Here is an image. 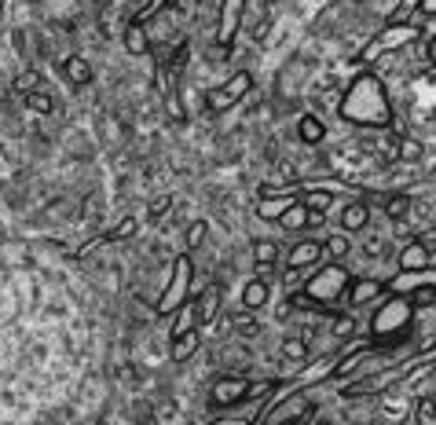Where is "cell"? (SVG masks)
I'll list each match as a JSON object with an SVG mask.
<instances>
[{
    "instance_id": "obj_1",
    "label": "cell",
    "mask_w": 436,
    "mask_h": 425,
    "mask_svg": "<svg viewBox=\"0 0 436 425\" xmlns=\"http://www.w3.org/2000/svg\"><path fill=\"white\" fill-rule=\"evenodd\" d=\"M341 118L359 125V129H385L392 121V106H389V92L378 74H359L341 96Z\"/></svg>"
},
{
    "instance_id": "obj_2",
    "label": "cell",
    "mask_w": 436,
    "mask_h": 425,
    "mask_svg": "<svg viewBox=\"0 0 436 425\" xmlns=\"http://www.w3.org/2000/svg\"><path fill=\"white\" fill-rule=\"evenodd\" d=\"M418 37H422V26H418V23H389V26L359 52V62H374V59H381V55H389V52H400V48L414 45Z\"/></svg>"
},
{
    "instance_id": "obj_3",
    "label": "cell",
    "mask_w": 436,
    "mask_h": 425,
    "mask_svg": "<svg viewBox=\"0 0 436 425\" xmlns=\"http://www.w3.org/2000/svg\"><path fill=\"white\" fill-rule=\"evenodd\" d=\"M191 275H194L191 257H177V264H172V275H169V286L162 290L158 305H155L158 315H172V312H180V308L187 305V297H191Z\"/></svg>"
},
{
    "instance_id": "obj_4",
    "label": "cell",
    "mask_w": 436,
    "mask_h": 425,
    "mask_svg": "<svg viewBox=\"0 0 436 425\" xmlns=\"http://www.w3.org/2000/svg\"><path fill=\"white\" fill-rule=\"evenodd\" d=\"M352 283L348 279V271L341 268V264H326L323 271H315L312 275V283L304 286V297L315 305V308H323V305H330V301H337V297L345 293V286Z\"/></svg>"
},
{
    "instance_id": "obj_5",
    "label": "cell",
    "mask_w": 436,
    "mask_h": 425,
    "mask_svg": "<svg viewBox=\"0 0 436 425\" xmlns=\"http://www.w3.org/2000/svg\"><path fill=\"white\" fill-rule=\"evenodd\" d=\"M250 89H253L250 70H238L235 77H228L224 84H216V89L206 92V106H209V110H216V114H220V110H231L238 99L250 96Z\"/></svg>"
},
{
    "instance_id": "obj_6",
    "label": "cell",
    "mask_w": 436,
    "mask_h": 425,
    "mask_svg": "<svg viewBox=\"0 0 436 425\" xmlns=\"http://www.w3.org/2000/svg\"><path fill=\"white\" fill-rule=\"evenodd\" d=\"M410 323V301L407 297H389V305L374 315V334L378 337H400Z\"/></svg>"
},
{
    "instance_id": "obj_7",
    "label": "cell",
    "mask_w": 436,
    "mask_h": 425,
    "mask_svg": "<svg viewBox=\"0 0 436 425\" xmlns=\"http://www.w3.org/2000/svg\"><path fill=\"white\" fill-rule=\"evenodd\" d=\"M242 11H246V0H220V15H216V52L213 55H224V48L235 45V33L242 26Z\"/></svg>"
},
{
    "instance_id": "obj_8",
    "label": "cell",
    "mask_w": 436,
    "mask_h": 425,
    "mask_svg": "<svg viewBox=\"0 0 436 425\" xmlns=\"http://www.w3.org/2000/svg\"><path fill=\"white\" fill-rule=\"evenodd\" d=\"M246 392H250V381L246 378H216L213 389H209V407H238V403H246Z\"/></svg>"
},
{
    "instance_id": "obj_9",
    "label": "cell",
    "mask_w": 436,
    "mask_h": 425,
    "mask_svg": "<svg viewBox=\"0 0 436 425\" xmlns=\"http://www.w3.org/2000/svg\"><path fill=\"white\" fill-rule=\"evenodd\" d=\"M418 286H436V268H425V271H400L396 279L381 283V290H389L392 297H407L410 290Z\"/></svg>"
},
{
    "instance_id": "obj_10",
    "label": "cell",
    "mask_w": 436,
    "mask_h": 425,
    "mask_svg": "<svg viewBox=\"0 0 436 425\" xmlns=\"http://www.w3.org/2000/svg\"><path fill=\"white\" fill-rule=\"evenodd\" d=\"M400 268L403 271H425V268H436V261H432V253H429V246L422 239H410L400 249Z\"/></svg>"
},
{
    "instance_id": "obj_11",
    "label": "cell",
    "mask_w": 436,
    "mask_h": 425,
    "mask_svg": "<svg viewBox=\"0 0 436 425\" xmlns=\"http://www.w3.org/2000/svg\"><path fill=\"white\" fill-rule=\"evenodd\" d=\"M345 297H348V305H352V308H363V305L374 301V297H381V283L378 279H356V283H348Z\"/></svg>"
},
{
    "instance_id": "obj_12",
    "label": "cell",
    "mask_w": 436,
    "mask_h": 425,
    "mask_svg": "<svg viewBox=\"0 0 436 425\" xmlns=\"http://www.w3.org/2000/svg\"><path fill=\"white\" fill-rule=\"evenodd\" d=\"M220 315V290H206L202 297H199V305H194V319L199 323H213V319Z\"/></svg>"
},
{
    "instance_id": "obj_13",
    "label": "cell",
    "mask_w": 436,
    "mask_h": 425,
    "mask_svg": "<svg viewBox=\"0 0 436 425\" xmlns=\"http://www.w3.org/2000/svg\"><path fill=\"white\" fill-rule=\"evenodd\" d=\"M323 257V242H297L290 249V268H308Z\"/></svg>"
},
{
    "instance_id": "obj_14",
    "label": "cell",
    "mask_w": 436,
    "mask_h": 425,
    "mask_svg": "<svg viewBox=\"0 0 436 425\" xmlns=\"http://www.w3.org/2000/svg\"><path fill=\"white\" fill-rule=\"evenodd\" d=\"M194 352H199V330H187V334H180V337H172V348H169V356L177 359V363L191 359Z\"/></svg>"
},
{
    "instance_id": "obj_15",
    "label": "cell",
    "mask_w": 436,
    "mask_h": 425,
    "mask_svg": "<svg viewBox=\"0 0 436 425\" xmlns=\"http://www.w3.org/2000/svg\"><path fill=\"white\" fill-rule=\"evenodd\" d=\"M297 136H301L304 143H312V147H315V143H323V140H326V125H323L315 114H304V118L297 121Z\"/></svg>"
},
{
    "instance_id": "obj_16",
    "label": "cell",
    "mask_w": 436,
    "mask_h": 425,
    "mask_svg": "<svg viewBox=\"0 0 436 425\" xmlns=\"http://www.w3.org/2000/svg\"><path fill=\"white\" fill-rule=\"evenodd\" d=\"M341 224H345L348 231H363V227L370 224V209H367L363 202H348L345 212H341Z\"/></svg>"
},
{
    "instance_id": "obj_17",
    "label": "cell",
    "mask_w": 436,
    "mask_h": 425,
    "mask_svg": "<svg viewBox=\"0 0 436 425\" xmlns=\"http://www.w3.org/2000/svg\"><path fill=\"white\" fill-rule=\"evenodd\" d=\"M330 202H334V191L330 187H312L308 195L301 198L304 209H308V212H323V217H326V209H330Z\"/></svg>"
},
{
    "instance_id": "obj_18",
    "label": "cell",
    "mask_w": 436,
    "mask_h": 425,
    "mask_svg": "<svg viewBox=\"0 0 436 425\" xmlns=\"http://www.w3.org/2000/svg\"><path fill=\"white\" fill-rule=\"evenodd\" d=\"M268 293H272V290H268V283L250 279V283H246V290H242V305H246L250 312H253V308H264V305H268Z\"/></svg>"
},
{
    "instance_id": "obj_19",
    "label": "cell",
    "mask_w": 436,
    "mask_h": 425,
    "mask_svg": "<svg viewBox=\"0 0 436 425\" xmlns=\"http://www.w3.org/2000/svg\"><path fill=\"white\" fill-rule=\"evenodd\" d=\"M279 224L286 227L290 235H294V231H308V209H304L301 202H294V205H290V209L279 217Z\"/></svg>"
},
{
    "instance_id": "obj_20",
    "label": "cell",
    "mask_w": 436,
    "mask_h": 425,
    "mask_svg": "<svg viewBox=\"0 0 436 425\" xmlns=\"http://www.w3.org/2000/svg\"><path fill=\"white\" fill-rule=\"evenodd\" d=\"M370 356H374V348H370V345H363V348H356L352 356H345L341 359V363H334V370H330V378H348V374H352L359 363H363V359H370Z\"/></svg>"
},
{
    "instance_id": "obj_21",
    "label": "cell",
    "mask_w": 436,
    "mask_h": 425,
    "mask_svg": "<svg viewBox=\"0 0 436 425\" xmlns=\"http://www.w3.org/2000/svg\"><path fill=\"white\" fill-rule=\"evenodd\" d=\"M62 70H67V77L74 84H89L92 81V67H89V59H84V55H70L67 62H62Z\"/></svg>"
},
{
    "instance_id": "obj_22",
    "label": "cell",
    "mask_w": 436,
    "mask_h": 425,
    "mask_svg": "<svg viewBox=\"0 0 436 425\" xmlns=\"http://www.w3.org/2000/svg\"><path fill=\"white\" fill-rule=\"evenodd\" d=\"M294 202H301V198H264V202H257V217H264V220H279Z\"/></svg>"
},
{
    "instance_id": "obj_23",
    "label": "cell",
    "mask_w": 436,
    "mask_h": 425,
    "mask_svg": "<svg viewBox=\"0 0 436 425\" xmlns=\"http://www.w3.org/2000/svg\"><path fill=\"white\" fill-rule=\"evenodd\" d=\"M125 48L133 55H147V30L140 23H128L125 26Z\"/></svg>"
},
{
    "instance_id": "obj_24",
    "label": "cell",
    "mask_w": 436,
    "mask_h": 425,
    "mask_svg": "<svg viewBox=\"0 0 436 425\" xmlns=\"http://www.w3.org/2000/svg\"><path fill=\"white\" fill-rule=\"evenodd\" d=\"M407 212H410V198H407V195H389V198H385V217H389V220L400 224Z\"/></svg>"
},
{
    "instance_id": "obj_25",
    "label": "cell",
    "mask_w": 436,
    "mask_h": 425,
    "mask_svg": "<svg viewBox=\"0 0 436 425\" xmlns=\"http://www.w3.org/2000/svg\"><path fill=\"white\" fill-rule=\"evenodd\" d=\"M275 257H279V246L272 239H257L253 242V261L257 264H275Z\"/></svg>"
},
{
    "instance_id": "obj_26",
    "label": "cell",
    "mask_w": 436,
    "mask_h": 425,
    "mask_svg": "<svg viewBox=\"0 0 436 425\" xmlns=\"http://www.w3.org/2000/svg\"><path fill=\"white\" fill-rule=\"evenodd\" d=\"M282 356L294 359V363H304V359H308V345H304V337H286V341H282Z\"/></svg>"
},
{
    "instance_id": "obj_27",
    "label": "cell",
    "mask_w": 436,
    "mask_h": 425,
    "mask_svg": "<svg viewBox=\"0 0 436 425\" xmlns=\"http://www.w3.org/2000/svg\"><path fill=\"white\" fill-rule=\"evenodd\" d=\"M133 235H136V217H125L114 231H106L103 242H125V239H133Z\"/></svg>"
},
{
    "instance_id": "obj_28",
    "label": "cell",
    "mask_w": 436,
    "mask_h": 425,
    "mask_svg": "<svg viewBox=\"0 0 436 425\" xmlns=\"http://www.w3.org/2000/svg\"><path fill=\"white\" fill-rule=\"evenodd\" d=\"M26 106H30V110H37V114H52V110H55L52 96H45V92H30V96H26Z\"/></svg>"
},
{
    "instance_id": "obj_29",
    "label": "cell",
    "mask_w": 436,
    "mask_h": 425,
    "mask_svg": "<svg viewBox=\"0 0 436 425\" xmlns=\"http://www.w3.org/2000/svg\"><path fill=\"white\" fill-rule=\"evenodd\" d=\"M414 418H418L422 425L425 421H436V396H422L418 407H414Z\"/></svg>"
},
{
    "instance_id": "obj_30",
    "label": "cell",
    "mask_w": 436,
    "mask_h": 425,
    "mask_svg": "<svg viewBox=\"0 0 436 425\" xmlns=\"http://www.w3.org/2000/svg\"><path fill=\"white\" fill-rule=\"evenodd\" d=\"M348 249H352V246H348L345 235H330V239L323 242V253H326V257H345Z\"/></svg>"
},
{
    "instance_id": "obj_31",
    "label": "cell",
    "mask_w": 436,
    "mask_h": 425,
    "mask_svg": "<svg viewBox=\"0 0 436 425\" xmlns=\"http://www.w3.org/2000/svg\"><path fill=\"white\" fill-rule=\"evenodd\" d=\"M206 220H194V224H187V249H199L202 242H206Z\"/></svg>"
},
{
    "instance_id": "obj_32",
    "label": "cell",
    "mask_w": 436,
    "mask_h": 425,
    "mask_svg": "<svg viewBox=\"0 0 436 425\" xmlns=\"http://www.w3.org/2000/svg\"><path fill=\"white\" fill-rule=\"evenodd\" d=\"M356 330H359L356 315H337V319H334V337H352Z\"/></svg>"
},
{
    "instance_id": "obj_33",
    "label": "cell",
    "mask_w": 436,
    "mask_h": 425,
    "mask_svg": "<svg viewBox=\"0 0 436 425\" xmlns=\"http://www.w3.org/2000/svg\"><path fill=\"white\" fill-rule=\"evenodd\" d=\"M37 70H23V74H18L15 77V92H23V96H30V92H37Z\"/></svg>"
},
{
    "instance_id": "obj_34",
    "label": "cell",
    "mask_w": 436,
    "mask_h": 425,
    "mask_svg": "<svg viewBox=\"0 0 436 425\" xmlns=\"http://www.w3.org/2000/svg\"><path fill=\"white\" fill-rule=\"evenodd\" d=\"M187 330H194V308H180V319H177V327H172V337H180Z\"/></svg>"
},
{
    "instance_id": "obj_35",
    "label": "cell",
    "mask_w": 436,
    "mask_h": 425,
    "mask_svg": "<svg viewBox=\"0 0 436 425\" xmlns=\"http://www.w3.org/2000/svg\"><path fill=\"white\" fill-rule=\"evenodd\" d=\"M436 301V286H418V290H410V308L414 305H432Z\"/></svg>"
},
{
    "instance_id": "obj_36",
    "label": "cell",
    "mask_w": 436,
    "mask_h": 425,
    "mask_svg": "<svg viewBox=\"0 0 436 425\" xmlns=\"http://www.w3.org/2000/svg\"><path fill=\"white\" fill-rule=\"evenodd\" d=\"M400 158L418 162V158H422V143H418V140H400Z\"/></svg>"
},
{
    "instance_id": "obj_37",
    "label": "cell",
    "mask_w": 436,
    "mask_h": 425,
    "mask_svg": "<svg viewBox=\"0 0 436 425\" xmlns=\"http://www.w3.org/2000/svg\"><path fill=\"white\" fill-rule=\"evenodd\" d=\"M260 327H257V319H250V315H242V319H235V334H242V337H253Z\"/></svg>"
},
{
    "instance_id": "obj_38",
    "label": "cell",
    "mask_w": 436,
    "mask_h": 425,
    "mask_svg": "<svg viewBox=\"0 0 436 425\" xmlns=\"http://www.w3.org/2000/svg\"><path fill=\"white\" fill-rule=\"evenodd\" d=\"M184 62H187V40H180V45H177V55H172V74H180Z\"/></svg>"
},
{
    "instance_id": "obj_39",
    "label": "cell",
    "mask_w": 436,
    "mask_h": 425,
    "mask_svg": "<svg viewBox=\"0 0 436 425\" xmlns=\"http://www.w3.org/2000/svg\"><path fill=\"white\" fill-rule=\"evenodd\" d=\"M169 205H172V198H169V195H158L155 202H150V217H162V212H169Z\"/></svg>"
},
{
    "instance_id": "obj_40",
    "label": "cell",
    "mask_w": 436,
    "mask_h": 425,
    "mask_svg": "<svg viewBox=\"0 0 436 425\" xmlns=\"http://www.w3.org/2000/svg\"><path fill=\"white\" fill-rule=\"evenodd\" d=\"M213 425H257V418H216Z\"/></svg>"
},
{
    "instance_id": "obj_41",
    "label": "cell",
    "mask_w": 436,
    "mask_h": 425,
    "mask_svg": "<svg viewBox=\"0 0 436 425\" xmlns=\"http://www.w3.org/2000/svg\"><path fill=\"white\" fill-rule=\"evenodd\" d=\"M367 253H370V257H378V253H385V242L381 239H367Z\"/></svg>"
},
{
    "instance_id": "obj_42",
    "label": "cell",
    "mask_w": 436,
    "mask_h": 425,
    "mask_svg": "<svg viewBox=\"0 0 436 425\" xmlns=\"http://www.w3.org/2000/svg\"><path fill=\"white\" fill-rule=\"evenodd\" d=\"M425 52H429V62H432V67H436V37H432L429 45H425Z\"/></svg>"
},
{
    "instance_id": "obj_43",
    "label": "cell",
    "mask_w": 436,
    "mask_h": 425,
    "mask_svg": "<svg viewBox=\"0 0 436 425\" xmlns=\"http://www.w3.org/2000/svg\"><path fill=\"white\" fill-rule=\"evenodd\" d=\"M403 425H422V421H418V418H414V414H410V418H407Z\"/></svg>"
},
{
    "instance_id": "obj_44",
    "label": "cell",
    "mask_w": 436,
    "mask_h": 425,
    "mask_svg": "<svg viewBox=\"0 0 436 425\" xmlns=\"http://www.w3.org/2000/svg\"><path fill=\"white\" fill-rule=\"evenodd\" d=\"M315 425H330V421H315Z\"/></svg>"
},
{
    "instance_id": "obj_45",
    "label": "cell",
    "mask_w": 436,
    "mask_h": 425,
    "mask_svg": "<svg viewBox=\"0 0 436 425\" xmlns=\"http://www.w3.org/2000/svg\"><path fill=\"white\" fill-rule=\"evenodd\" d=\"M359 4H363V0H359Z\"/></svg>"
}]
</instances>
